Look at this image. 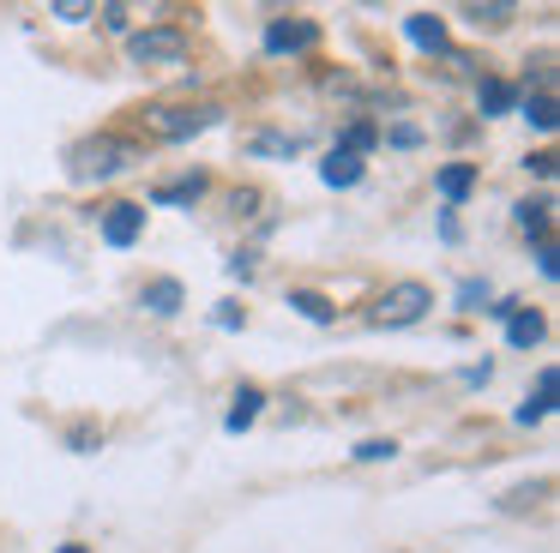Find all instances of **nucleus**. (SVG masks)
Wrapping results in <instances>:
<instances>
[{"label":"nucleus","instance_id":"nucleus-12","mask_svg":"<svg viewBox=\"0 0 560 553\" xmlns=\"http://www.w3.org/2000/svg\"><path fill=\"white\" fill-rule=\"evenodd\" d=\"M555 385H560V379H555V367H542V379H536V397H530V403H524L512 421H518V427H536V421H542L548 409H555Z\"/></svg>","mask_w":560,"mask_h":553},{"label":"nucleus","instance_id":"nucleus-27","mask_svg":"<svg viewBox=\"0 0 560 553\" xmlns=\"http://www.w3.org/2000/svg\"><path fill=\"white\" fill-rule=\"evenodd\" d=\"M211 319H218V331H242V325H247V313L235 307V301H223V307L211 313Z\"/></svg>","mask_w":560,"mask_h":553},{"label":"nucleus","instance_id":"nucleus-9","mask_svg":"<svg viewBox=\"0 0 560 553\" xmlns=\"http://www.w3.org/2000/svg\"><path fill=\"white\" fill-rule=\"evenodd\" d=\"M362 175H368V163H362V156H350V151H338V144H331L326 163H319V180H326V187H355Z\"/></svg>","mask_w":560,"mask_h":553},{"label":"nucleus","instance_id":"nucleus-8","mask_svg":"<svg viewBox=\"0 0 560 553\" xmlns=\"http://www.w3.org/2000/svg\"><path fill=\"white\" fill-rule=\"evenodd\" d=\"M404 36H410L422 55H446V19H434V12H410V19H404Z\"/></svg>","mask_w":560,"mask_h":553},{"label":"nucleus","instance_id":"nucleus-7","mask_svg":"<svg viewBox=\"0 0 560 553\" xmlns=\"http://www.w3.org/2000/svg\"><path fill=\"white\" fill-rule=\"evenodd\" d=\"M139 307H145V313H158V319H175V313L187 307V289L175 283V276H158V283H145V289H139Z\"/></svg>","mask_w":560,"mask_h":553},{"label":"nucleus","instance_id":"nucleus-3","mask_svg":"<svg viewBox=\"0 0 560 553\" xmlns=\"http://www.w3.org/2000/svg\"><path fill=\"white\" fill-rule=\"evenodd\" d=\"M127 55L139 67H182L187 60V31L182 24H151V31H133L127 36Z\"/></svg>","mask_w":560,"mask_h":553},{"label":"nucleus","instance_id":"nucleus-4","mask_svg":"<svg viewBox=\"0 0 560 553\" xmlns=\"http://www.w3.org/2000/svg\"><path fill=\"white\" fill-rule=\"evenodd\" d=\"M428 307H434V289H428V283H392L386 295L374 301V313H368V319L386 325V331H398V325H416Z\"/></svg>","mask_w":560,"mask_h":553},{"label":"nucleus","instance_id":"nucleus-11","mask_svg":"<svg viewBox=\"0 0 560 553\" xmlns=\"http://www.w3.org/2000/svg\"><path fill=\"white\" fill-rule=\"evenodd\" d=\"M199 192H206V175H175V180H158V187H151V204H194Z\"/></svg>","mask_w":560,"mask_h":553},{"label":"nucleus","instance_id":"nucleus-19","mask_svg":"<svg viewBox=\"0 0 560 553\" xmlns=\"http://www.w3.org/2000/svg\"><path fill=\"white\" fill-rule=\"evenodd\" d=\"M512 12H518V7H506V0H494V7H464V19H470L476 31H482V24H488V31H506V24H512Z\"/></svg>","mask_w":560,"mask_h":553},{"label":"nucleus","instance_id":"nucleus-5","mask_svg":"<svg viewBox=\"0 0 560 553\" xmlns=\"http://www.w3.org/2000/svg\"><path fill=\"white\" fill-rule=\"evenodd\" d=\"M319 43L314 19H271L266 24V55H302V48Z\"/></svg>","mask_w":560,"mask_h":553},{"label":"nucleus","instance_id":"nucleus-23","mask_svg":"<svg viewBox=\"0 0 560 553\" xmlns=\"http://www.w3.org/2000/svg\"><path fill=\"white\" fill-rule=\"evenodd\" d=\"M536 271H542V283H555L560 276V252H555V235L536 240Z\"/></svg>","mask_w":560,"mask_h":553},{"label":"nucleus","instance_id":"nucleus-25","mask_svg":"<svg viewBox=\"0 0 560 553\" xmlns=\"http://www.w3.org/2000/svg\"><path fill=\"white\" fill-rule=\"evenodd\" d=\"M458 307L464 313H482L488 307V283H476V276H470V283H458Z\"/></svg>","mask_w":560,"mask_h":553},{"label":"nucleus","instance_id":"nucleus-16","mask_svg":"<svg viewBox=\"0 0 560 553\" xmlns=\"http://www.w3.org/2000/svg\"><path fill=\"white\" fill-rule=\"evenodd\" d=\"M476 103H482V115H506V108L518 103V84H506V79H482V84H476Z\"/></svg>","mask_w":560,"mask_h":553},{"label":"nucleus","instance_id":"nucleus-21","mask_svg":"<svg viewBox=\"0 0 560 553\" xmlns=\"http://www.w3.org/2000/svg\"><path fill=\"white\" fill-rule=\"evenodd\" d=\"M524 120L536 132H555V96H524Z\"/></svg>","mask_w":560,"mask_h":553},{"label":"nucleus","instance_id":"nucleus-24","mask_svg":"<svg viewBox=\"0 0 560 553\" xmlns=\"http://www.w3.org/2000/svg\"><path fill=\"white\" fill-rule=\"evenodd\" d=\"M380 139H386V144H398V151H416V144H422V127H410V120H398V127H386Z\"/></svg>","mask_w":560,"mask_h":553},{"label":"nucleus","instance_id":"nucleus-22","mask_svg":"<svg viewBox=\"0 0 560 553\" xmlns=\"http://www.w3.org/2000/svg\"><path fill=\"white\" fill-rule=\"evenodd\" d=\"M49 19H61V24H85V19H97V7H85V0H55Z\"/></svg>","mask_w":560,"mask_h":553},{"label":"nucleus","instance_id":"nucleus-29","mask_svg":"<svg viewBox=\"0 0 560 553\" xmlns=\"http://www.w3.org/2000/svg\"><path fill=\"white\" fill-rule=\"evenodd\" d=\"M103 24H109V31H127V24H133V12H127V7H103Z\"/></svg>","mask_w":560,"mask_h":553},{"label":"nucleus","instance_id":"nucleus-28","mask_svg":"<svg viewBox=\"0 0 560 553\" xmlns=\"http://www.w3.org/2000/svg\"><path fill=\"white\" fill-rule=\"evenodd\" d=\"M524 168H530L536 180H555V151H536V156H530V163H524Z\"/></svg>","mask_w":560,"mask_h":553},{"label":"nucleus","instance_id":"nucleus-14","mask_svg":"<svg viewBox=\"0 0 560 553\" xmlns=\"http://www.w3.org/2000/svg\"><path fill=\"white\" fill-rule=\"evenodd\" d=\"M542 331H548V325H542V313H530V307H518V313L506 319V343H512V349L542 343Z\"/></svg>","mask_w":560,"mask_h":553},{"label":"nucleus","instance_id":"nucleus-20","mask_svg":"<svg viewBox=\"0 0 560 553\" xmlns=\"http://www.w3.org/2000/svg\"><path fill=\"white\" fill-rule=\"evenodd\" d=\"M254 156H302V139H290V132H254Z\"/></svg>","mask_w":560,"mask_h":553},{"label":"nucleus","instance_id":"nucleus-10","mask_svg":"<svg viewBox=\"0 0 560 553\" xmlns=\"http://www.w3.org/2000/svg\"><path fill=\"white\" fill-rule=\"evenodd\" d=\"M259 403H266V391H259V385H235V403H230V415H223V427L247 433L259 421Z\"/></svg>","mask_w":560,"mask_h":553},{"label":"nucleus","instance_id":"nucleus-15","mask_svg":"<svg viewBox=\"0 0 560 553\" xmlns=\"http://www.w3.org/2000/svg\"><path fill=\"white\" fill-rule=\"evenodd\" d=\"M512 216H518V228H524V235L548 240V223H555V199H524Z\"/></svg>","mask_w":560,"mask_h":553},{"label":"nucleus","instance_id":"nucleus-2","mask_svg":"<svg viewBox=\"0 0 560 553\" xmlns=\"http://www.w3.org/2000/svg\"><path fill=\"white\" fill-rule=\"evenodd\" d=\"M218 120H223L218 103H163V108H151V115H145V127L158 132V139L182 144V139H194V132L218 127Z\"/></svg>","mask_w":560,"mask_h":553},{"label":"nucleus","instance_id":"nucleus-26","mask_svg":"<svg viewBox=\"0 0 560 553\" xmlns=\"http://www.w3.org/2000/svg\"><path fill=\"white\" fill-rule=\"evenodd\" d=\"M392 451H398L392 439H362V445H355V457H362V463H386Z\"/></svg>","mask_w":560,"mask_h":553},{"label":"nucleus","instance_id":"nucleus-6","mask_svg":"<svg viewBox=\"0 0 560 553\" xmlns=\"http://www.w3.org/2000/svg\"><path fill=\"white\" fill-rule=\"evenodd\" d=\"M103 240H109V247H133L139 235H145V204H109V211H103Z\"/></svg>","mask_w":560,"mask_h":553},{"label":"nucleus","instance_id":"nucleus-1","mask_svg":"<svg viewBox=\"0 0 560 553\" xmlns=\"http://www.w3.org/2000/svg\"><path fill=\"white\" fill-rule=\"evenodd\" d=\"M133 163H145L139 139H121V132H97V139H79L73 151H67V180L91 187V180H115V175H127Z\"/></svg>","mask_w":560,"mask_h":553},{"label":"nucleus","instance_id":"nucleus-30","mask_svg":"<svg viewBox=\"0 0 560 553\" xmlns=\"http://www.w3.org/2000/svg\"><path fill=\"white\" fill-rule=\"evenodd\" d=\"M61 553H91V548H79V541H67V548Z\"/></svg>","mask_w":560,"mask_h":553},{"label":"nucleus","instance_id":"nucleus-13","mask_svg":"<svg viewBox=\"0 0 560 553\" xmlns=\"http://www.w3.org/2000/svg\"><path fill=\"white\" fill-rule=\"evenodd\" d=\"M434 187H440V199H452V204H458V199H470L476 168H470V163H446V168L434 175Z\"/></svg>","mask_w":560,"mask_h":553},{"label":"nucleus","instance_id":"nucleus-18","mask_svg":"<svg viewBox=\"0 0 560 553\" xmlns=\"http://www.w3.org/2000/svg\"><path fill=\"white\" fill-rule=\"evenodd\" d=\"M374 144H380V127H374V120H350V127H343V139H338V151L368 156Z\"/></svg>","mask_w":560,"mask_h":553},{"label":"nucleus","instance_id":"nucleus-17","mask_svg":"<svg viewBox=\"0 0 560 553\" xmlns=\"http://www.w3.org/2000/svg\"><path fill=\"white\" fill-rule=\"evenodd\" d=\"M290 307L302 313V319H314V325H331V319H338V307H331L319 289H290Z\"/></svg>","mask_w":560,"mask_h":553}]
</instances>
